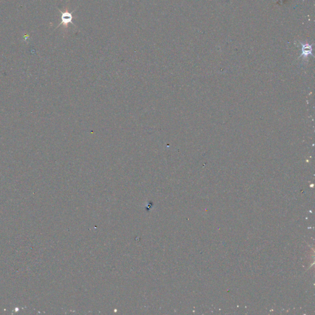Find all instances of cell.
Listing matches in <instances>:
<instances>
[{"mask_svg": "<svg viewBox=\"0 0 315 315\" xmlns=\"http://www.w3.org/2000/svg\"><path fill=\"white\" fill-rule=\"evenodd\" d=\"M60 13H61V22L60 23V24L57 26V28L59 27L60 25H63L65 26H67L68 24V23H71L73 25H75L74 23H73L72 22V20L73 18V16L72 15V14L76 10H73L71 12H69L68 11H65V12H62L61 10H59Z\"/></svg>", "mask_w": 315, "mask_h": 315, "instance_id": "obj_1", "label": "cell"}]
</instances>
